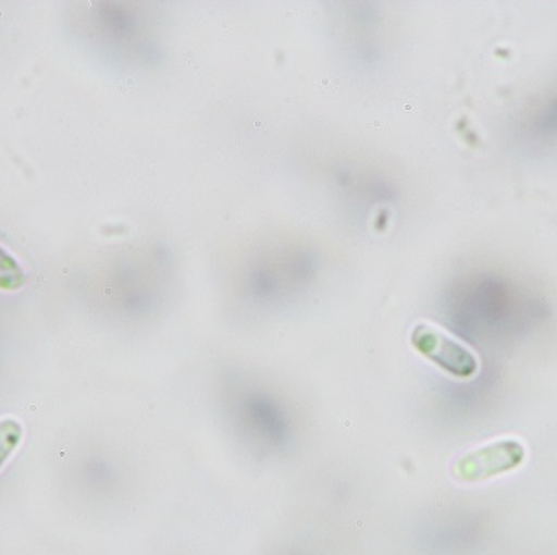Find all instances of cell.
<instances>
[{
  "instance_id": "1",
  "label": "cell",
  "mask_w": 557,
  "mask_h": 555,
  "mask_svg": "<svg viewBox=\"0 0 557 555\" xmlns=\"http://www.w3.org/2000/svg\"><path fill=\"white\" fill-rule=\"evenodd\" d=\"M525 460V447L518 439H497L465 454L454 464V476L462 482L487 481L512 472Z\"/></svg>"
},
{
  "instance_id": "2",
  "label": "cell",
  "mask_w": 557,
  "mask_h": 555,
  "mask_svg": "<svg viewBox=\"0 0 557 555\" xmlns=\"http://www.w3.org/2000/svg\"><path fill=\"white\" fill-rule=\"evenodd\" d=\"M412 344L422 356L433 360L454 378L469 379L478 372L479 362L474 354L440 329L418 325L412 334Z\"/></svg>"
},
{
  "instance_id": "3",
  "label": "cell",
  "mask_w": 557,
  "mask_h": 555,
  "mask_svg": "<svg viewBox=\"0 0 557 555\" xmlns=\"http://www.w3.org/2000/svg\"><path fill=\"white\" fill-rule=\"evenodd\" d=\"M24 284L25 272L22 271L21 263L0 247V291L14 293L21 291Z\"/></svg>"
},
{
  "instance_id": "4",
  "label": "cell",
  "mask_w": 557,
  "mask_h": 555,
  "mask_svg": "<svg viewBox=\"0 0 557 555\" xmlns=\"http://www.w3.org/2000/svg\"><path fill=\"white\" fill-rule=\"evenodd\" d=\"M24 428L15 419L0 420V469L8 462L9 457L14 454L15 448L21 444Z\"/></svg>"
}]
</instances>
